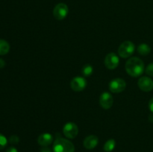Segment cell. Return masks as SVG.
<instances>
[{"instance_id":"cell-1","label":"cell","mask_w":153,"mask_h":152,"mask_svg":"<svg viewBox=\"0 0 153 152\" xmlns=\"http://www.w3.org/2000/svg\"><path fill=\"white\" fill-rule=\"evenodd\" d=\"M125 68L130 76L137 77L141 75L144 72V63L141 59L134 57L127 61Z\"/></svg>"},{"instance_id":"cell-2","label":"cell","mask_w":153,"mask_h":152,"mask_svg":"<svg viewBox=\"0 0 153 152\" xmlns=\"http://www.w3.org/2000/svg\"><path fill=\"white\" fill-rule=\"evenodd\" d=\"M75 146L70 140L58 138L53 144V152H74Z\"/></svg>"},{"instance_id":"cell-3","label":"cell","mask_w":153,"mask_h":152,"mask_svg":"<svg viewBox=\"0 0 153 152\" xmlns=\"http://www.w3.org/2000/svg\"><path fill=\"white\" fill-rule=\"evenodd\" d=\"M135 46L131 41H125L118 48V54L122 58H128L134 54Z\"/></svg>"},{"instance_id":"cell-4","label":"cell","mask_w":153,"mask_h":152,"mask_svg":"<svg viewBox=\"0 0 153 152\" xmlns=\"http://www.w3.org/2000/svg\"><path fill=\"white\" fill-rule=\"evenodd\" d=\"M69 13V8L64 3H58L53 9V16L58 20H62L67 17Z\"/></svg>"},{"instance_id":"cell-5","label":"cell","mask_w":153,"mask_h":152,"mask_svg":"<svg viewBox=\"0 0 153 152\" xmlns=\"http://www.w3.org/2000/svg\"><path fill=\"white\" fill-rule=\"evenodd\" d=\"M63 133L68 139H75L79 134V128L74 122H67L63 128Z\"/></svg>"},{"instance_id":"cell-6","label":"cell","mask_w":153,"mask_h":152,"mask_svg":"<svg viewBox=\"0 0 153 152\" xmlns=\"http://www.w3.org/2000/svg\"><path fill=\"white\" fill-rule=\"evenodd\" d=\"M126 83L122 78H115L111 80L109 83V89L113 93H120L125 90Z\"/></svg>"},{"instance_id":"cell-7","label":"cell","mask_w":153,"mask_h":152,"mask_svg":"<svg viewBox=\"0 0 153 152\" xmlns=\"http://www.w3.org/2000/svg\"><path fill=\"white\" fill-rule=\"evenodd\" d=\"M120 59L119 57L114 52L108 54L105 58V66L107 69L110 70L115 69L119 66Z\"/></svg>"},{"instance_id":"cell-8","label":"cell","mask_w":153,"mask_h":152,"mask_svg":"<svg viewBox=\"0 0 153 152\" xmlns=\"http://www.w3.org/2000/svg\"><path fill=\"white\" fill-rule=\"evenodd\" d=\"M86 86V79L81 76L74 77L70 82V87L73 91H76V92H81V91L84 90Z\"/></svg>"},{"instance_id":"cell-9","label":"cell","mask_w":153,"mask_h":152,"mask_svg":"<svg viewBox=\"0 0 153 152\" xmlns=\"http://www.w3.org/2000/svg\"><path fill=\"white\" fill-rule=\"evenodd\" d=\"M114 104L113 96L110 92H104L100 97V104L103 109H110Z\"/></svg>"},{"instance_id":"cell-10","label":"cell","mask_w":153,"mask_h":152,"mask_svg":"<svg viewBox=\"0 0 153 152\" xmlns=\"http://www.w3.org/2000/svg\"><path fill=\"white\" fill-rule=\"evenodd\" d=\"M137 85L140 89L143 92H150L153 89V80L147 76H143L140 77L137 82Z\"/></svg>"},{"instance_id":"cell-11","label":"cell","mask_w":153,"mask_h":152,"mask_svg":"<svg viewBox=\"0 0 153 152\" xmlns=\"http://www.w3.org/2000/svg\"><path fill=\"white\" fill-rule=\"evenodd\" d=\"M99 142V139L97 136L95 135H90L88 136L85 139L83 142L84 147L88 150H91L97 147Z\"/></svg>"},{"instance_id":"cell-12","label":"cell","mask_w":153,"mask_h":152,"mask_svg":"<svg viewBox=\"0 0 153 152\" xmlns=\"http://www.w3.org/2000/svg\"><path fill=\"white\" fill-rule=\"evenodd\" d=\"M52 142H53V136L49 133H44V134H40L37 139L38 144L43 147L52 144Z\"/></svg>"},{"instance_id":"cell-13","label":"cell","mask_w":153,"mask_h":152,"mask_svg":"<svg viewBox=\"0 0 153 152\" xmlns=\"http://www.w3.org/2000/svg\"><path fill=\"white\" fill-rule=\"evenodd\" d=\"M137 50L140 55L146 56L151 52V48L149 45L146 44V43H141L137 46Z\"/></svg>"},{"instance_id":"cell-14","label":"cell","mask_w":153,"mask_h":152,"mask_svg":"<svg viewBox=\"0 0 153 152\" xmlns=\"http://www.w3.org/2000/svg\"><path fill=\"white\" fill-rule=\"evenodd\" d=\"M10 51V45L6 40H0V55H7Z\"/></svg>"},{"instance_id":"cell-15","label":"cell","mask_w":153,"mask_h":152,"mask_svg":"<svg viewBox=\"0 0 153 152\" xmlns=\"http://www.w3.org/2000/svg\"><path fill=\"white\" fill-rule=\"evenodd\" d=\"M116 146V142L113 139H108L104 145V151L105 152H111Z\"/></svg>"},{"instance_id":"cell-16","label":"cell","mask_w":153,"mask_h":152,"mask_svg":"<svg viewBox=\"0 0 153 152\" xmlns=\"http://www.w3.org/2000/svg\"><path fill=\"white\" fill-rule=\"evenodd\" d=\"M93 72H94V68L90 64H86L82 68V74L85 77H89V76H91L93 74Z\"/></svg>"},{"instance_id":"cell-17","label":"cell","mask_w":153,"mask_h":152,"mask_svg":"<svg viewBox=\"0 0 153 152\" xmlns=\"http://www.w3.org/2000/svg\"><path fill=\"white\" fill-rule=\"evenodd\" d=\"M7 144V139L3 134H0V150L4 148Z\"/></svg>"},{"instance_id":"cell-18","label":"cell","mask_w":153,"mask_h":152,"mask_svg":"<svg viewBox=\"0 0 153 152\" xmlns=\"http://www.w3.org/2000/svg\"><path fill=\"white\" fill-rule=\"evenodd\" d=\"M146 73L149 76H151V77H153V63H151L149 65L146 66Z\"/></svg>"},{"instance_id":"cell-19","label":"cell","mask_w":153,"mask_h":152,"mask_svg":"<svg viewBox=\"0 0 153 152\" xmlns=\"http://www.w3.org/2000/svg\"><path fill=\"white\" fill-rule=\"evenodd\" d=\"M19 142V137L16 135L11 136V137H10V138H9V142H10V144H17Z\"/></svg>"},{"instance_id":"cell-20","label":"cell","mask_w":153,"mask_h":152,"mask_svg":"<svg viewBox=\"0 0 153 152\" xmlns=\"http://www.w3.org/2000/svg\"><path fill=\"white\" fill-rule=\"evenodd\" d=\"M40 152H52V151H51V149L49 148L46 146V147H43L40 149Z\"/></svg>"},{"instance_id":"cell-21","label":"cell","mask_w":153,"mask_h":152,"mask_svg":"<svg viewBox=\"0 0 153 152\" xmlns=\"http://www.w3.org/2000/svg\"><path fill=\"white\" fill-rule=\"evenodd\" d=\"M149 108L150 110V111L153 113V98H151V100L149 102Z\"/></svg>"},{"instance_id":"cell-22","label":"cell","mask_w":153,"mask_h":152,"mask_svg":"<svg viewBox=\"0 0 153 152\" xmlns=\"http://www.w3.org/2000/svg\"><path fill=\"white\" fill-rule=\"evenodd\" d=\"M6 152H18V151L14 147H10L7 149Z\"/></svg>"},{"instance_id":"cell-23","label":"cell","mask_w":153,"mask_h":152,"mask_svg":"<svg viewBox=\"0 0 153 152\" xmlns=\"http://www.w3.org/2000/svg\"><path fill=\"white\" fill-rule=\"evenodd\" d=\"M4 66H5V62H4V60L1 59V58H0V69L3 68Z\"/></svg>"},{"instance_id":"cell-24","label":"cell","mask_w":153,"mask_h":152,"mask_svg":"<svg viewBox=\"0 0 153 152\" xmlns=\"http://www.w3.org/2000/svg\"><path fill=\"white\" fill-rule=\"evenodd\" d=\"M149 120L151 122H153V113H151L149 116Z\"/></svg>"}]
</instances>
